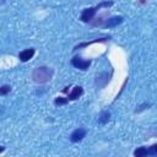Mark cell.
Segmentation results:
<instances>
[{"label":"cell","mask_w":157,"mask_h":157,"mask_svg":"<svg viewBox=\"0 0 157 157\" xmlns=\"http://www.w3.org/2000/svg\"><path fill=\"white\" fill-rule=\"evenodd\" d=\"M53 74H54L53 69H50L48 66H39V67H36L32 71L31 77L37 83H45V82L52 80Z\"/></svg>","instance_id":"cell-1"},{"label":"cell","mask_w":157,"mask_h":157,"mask_svg":"<svg viewBox=\"0 0 157 157\" xmlns=\"http://www.w3.org/2000/svg\"><path fill=\"white\" fill-rule=\"evenodd\" d=\"M71 64L72 66H75L76 69H80V70H87L91 65V60H83L82 58L80 56H75L71 59Z\"/></svg>","instance_id":"cell-2"},{"label":"cell","mask_w":157,"mask_h":157,"mask_svg":"<svg viewBox=\"0 0 157 157\" xmlns=\"http://www.w3.org/2000/svg\"><path fill=\"white\" fill-rule=\"evenodd\" d=\"M96 12H97L96 6H94V7H87V9H85V10L81 12L80 18H81L82 22H86V23H87V22H91V21L93 20Z\"/></svg>","instance_id":"cell-3"},{"label":"cell","mask_w":157,"mask_h":157,"mask_svg":"<svg viewBox=\"0 0 157 157\" xmlns=\"http://www.w3.org/2000/svg\"><path fill=\"white\" fill-rule=\"evenodd\" d=\"M123 16H113V17H109L107 20H103L101 26L103 27H108V28H112V27H117L118 25H120L123 22Z\"/></svg>","instance_id":"cell-4"},{"label":"cell","mask_w":157,"mask_h":157,"mask_svg":"<svg viewBox=\"0 0 157 157\" xmlns=\"http://www.w3.org/2000/svg\"><path fill=\"white\" fill-rule=\"evenodd\" d=\"M34 53H36L34 48H27V49H23L22 52L18 53V59H20L22 63H26V61H28V60H31V59L33 58Z\"/></svg>","instance_id":"cell-5"},{"label":"cell","mask_w":157,"mask_h":157,"mask_svg":"<svg viewBox=\"0 0 157 157\" xmlns=\"http://www.w3.org/2000/svg\"><path fill=\"white\" fill-rule=\"evenodd\" d=\"M85 136H86V130L82 129V128H78V129H76V130H74V131L71 132V135H70V141H71V142H78V141H81Z\"/></svg>","instance_id":"cell-6"},{"label":"cell","mask_w":157,"mask_h":157,"mask_svg":"<svg viewBox=\"0 0 157 157\" xmlns=\"http://www.w3.org/2000/svg\"><path fill=\"white\" fill-rule=\"evenodd\" d=\"M82 93H83L82 87H81V86H75V87L71 90V92L67 94V99H69V101H75V99H77L78 97H81Z\"/></svg>","instance_id":"cell-7"},{"label":"cell","mask_w":157,"mask_h":157,"mask_svg":"<svg viewBox=\"0 0 157 157\" xmlns=\"http://www.w3.org/2000/svg\"><path fill=\"white\" fill-rule=\"evenodd\" d=\"M147 156H148V152H147V147L145 146H140L134 151V157H147Z\"/></svg>","instance_id":"cell-8"},{"label":"cell","mask_w":157,"mask_h":157,"mask_svg":"<svg viewBox=\"0 0 157 157\" xmlns=\"http://www.w3.org/2000/svg\"><path fill=\"white\" fill-rule=\"evenodd\" d=\"M109 119H110V113H109V112H103V113L99 115L98 121H99L101 124H105V123L109 121Z\"/></svg>","instance_id":"cell-9"},{"label":"cell","mask_w":157,"mask_h":157,"mask_svg":"<svg viewBox=\"0 0 157 157\" xmlns=\"http://www.w3.org/2000/svg\"><path fill=\"white\" fill-rule=\"evenodd\" d=\"M10 92H11V86L10 85H2V86H0V96H6Z\"/></svg>","instance_id":"cell-10"},{"label":"cell","mask_w":157,"mask_h":157,"mask_svg":"<svg viewBox=\"0 0 157 157\" xmlns=\"http://www.w3.org/2000/svg\"><path fill=\"white\" fill-rule=\"evenodd\" d=\"M67 102H69V99L65 98V97H56V98L54 99V104H55V105H64V104H66Z\"/></svg>","instance_id":"cell-11"},{"label":"cell","mask_w":157,"mask_h":157,"mask_svg":"<svg viewBox=\"0 0 157 157\" xmlns=\"http://www.w3.org/2000/svg\"><path fill=\"white\" fill-rule=\"evenodd\" d=\"M147 152H148V156H151V157H156V155H157V145L153 144L152 146L147 147Z\"/></svg>","instance_id":"cell-12"},{"label":"cell","mask_w":157,"mask_h":157,"mask_svg":"<svg viewBox=\"0 0 157 157\" xmlns=\"http://www.w3.org/2000/svg\"><path fill=\"white\" fill-rule=\"evenodd\" d=\"M112 5H113V2H110V1H109V2L105 1V2H101V4H98V5L96 6V9L99 10L101 7H109V6H112Z\"/></svg>","instance_id":"cell-13"},{"label":"cell","mask_w":157,"mask_h":157,"mask_svg":"<svg viewBox=\"0 0 157 157\" xmlns=\"http://www.w3.org/2000/svg\"><path fill=\"white\" fill-rule=\"evenodd\" d=\"M4 151H5V146H1V145H0V153L4 152Z\"/></svg>","instance_id":"cell-14"}]
</instances>
